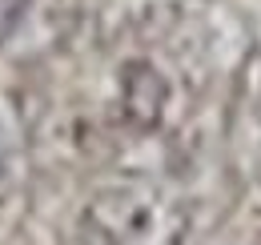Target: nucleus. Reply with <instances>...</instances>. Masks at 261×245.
<instances>
[{
	"mask_svg": "<svg viewBox=\"0 0 261 245\" xmlns=\"http://www.w3.org/2000/svg\"><path fill=\"white\" fill-rule=\"evenodd\" d=\"M29 113L12 89H0V205L29 177Z\"/></svg>",
	"mask_w": 261,
	"mask_h": 245,
	"instance_id": "2",
	"label": "nucleus"
},
{
	"mask_svg": "<svg viewBox=\"0 0 261 245\" xmlns=\"http://www.w3.org/2000/svg\"><path fill=\"white\" fill-rule=\"evenodd\" d=\"M121 101L137 125H157L165 105H169V85L149 61H133L125 68V81H121Z\"/></svg>",
	"mask_w": 261,
	"mask_h": 245,
	"instance_id": "3",
	"label": "nucleus"
},
{
	"mask_svg": "<svg viewBox=\"0 0 261 245\" xmlns=\"http://www.w3.org/2000/svg\"><path fill=\"white\" fill-rule=\"evenodd\" d=\"M189 205L161 181L121 177L89 193L76 213L81 245H185Z\"/></svg>",
	"mask_w": 261,
	"mask_h": 245,
	"instance_id": "1",
	"label": "nucleus"
},
{
	"mask_svg": "<svg viewBox=\"0 0 261 245\" xmlns=\"http://www.w3.org/2000/svg\"><path fill=\"white\" fill-rule=\"evenodd\" d=\"M29 4H33V0H0V40H8L12 32L20 29Z\"/></svg>",
	"mask_w": 261,
	"mask_h": 245,
	"instance_id": "4",
	"label": "nucleus"
}]
</instances>
